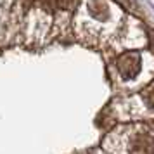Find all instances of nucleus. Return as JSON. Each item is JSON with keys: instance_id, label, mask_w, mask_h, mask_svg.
<instances>
[{"instance_id": "f257e3e1", "label": "nucleus", "mask_w": 154, "mask_h": 154, "mask_svg": "<svg viewBox=\"0 0 154 154\" xmlns=\"http://www.w3.org/2000/svg\"><path fill=\"white\" fill-rule=\"evenodd\" d=\"M118 71L121 73V76L125 80H132L137 76V73L140 71V57L139 54H123L118 59Z\"/></svg>"}]
</instances>
